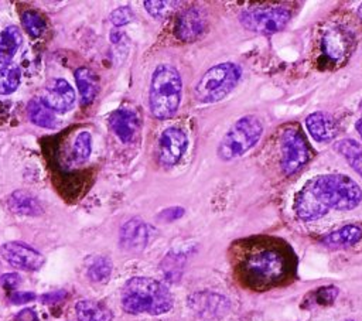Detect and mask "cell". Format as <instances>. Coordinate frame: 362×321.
Here are the masks:
<instances>
[{"label": "cell", "mask_w": 362, "mask_h": 321, "mask_svg": "<svg viewBox=\"0 0 362 321\" xmlns=\"http://www.w3.org/2000/svg\"><path fill=\"white\" fill-rule=\"evenodd\" d=\"M75 91L68 81L54 78L48 81L41 91L40 100L54 113H66L75 103Z\"/></svg>", "instance_id": "30bf717a"}, {"label": "cell", "mask_w": 362, "mask_h": 321, "mask_svg": "<svg viewBox=\"0 0 362 321\" xmlns=\"http://www.w3.org/2000/svg\"><path fill=\"white\" fill-rule=\"evenodd\" d=\"M112 272V263L107 257L99 256L92 260L88 267V277L92 281H105Z\"/></svg>", "instance_id": "f1b7e54d"}, {"label": "cell", "mask_w": 362, "mask_h": 321, "mask_svg": "<svg viewBox=\"0 0 362 321\" xmlns=\"http://www.w3.org/2000/svg\"><path fill=\"white\" fill-rule=\"evenodd\" d=\"M188 147V137L180 127L165 129L158 140V161L164 167L175 165Z\"/></svg>", "instance_id": "4fadbf2b"}, {"label": "cell", "mask_w": 362, "mask_h": 321, "mask_svg": "<svg viewBox=\"0 0 362 321\" xmlns=\"http://www.w3.org/2000/svg\"><path fill=\"white\" fill-rule=\"evenodd\" d=\"M181 6V1H173V0H147L144 1V7L148 11L150 16L156 18H167L173 13H175Z\"/></svg>", "instance_id": "83f0119b"}, {"label": "cell", "mask_w": 362, "mask_h": 321, "mask_svg": "<svg viewBox=\"0 0 362 321\" xmlns=\"http://www.w3.org/2000/svg\"><path fill=\"white\" fill-rule=\"evenodd\" d=\"M182 215H184V208H181V206H173V208H167V209H164L163 212H160L158 218H160L161 221H164V222H173V221L181 218Z\"/></svg>", "instance_id": "1f68e13d"}, {"label": "cell", "mask_w": 362, "mask_h": 321, "mask_svg": "<svg viewBox=\"0 0 362 321\" xmlns=\"http://www.w3.org/2000/svg\"><path fill=\"white\" fill-rule=\"evenodd\" d=\"M27 115L31 123L44 129H54L57 127V116L55 113L45 106L40 98L31 99L27 105Z\"/></svg>", "instance_id": "603a6c76"}, {"label": "cell", "mask_w": 362, "mask_h": 321, "mask_svg": "<svg viewBox=\"0 0 362 321\" xmlns=\"http://www.w3.org/2000/svg\"><path fill=\"white\" fill-rule=\"evenodd\" d=\"M21 81V71L16 65H6L0 68V95L13 93Z\"/></svg>", "instance_id": "484cf974"}, {"label": "cell", "mask_w": 362, "mask_h": 321, "mask_svg": "<svg viewBox=\"0 0 362 321\" xmlns=\"http://www.w3.org/2000/svg\"><path fill=\"white\" fill-rule=\"evenodd\" d=\"M122 307L129 314L160 315L171 310L170 290L150 277H132L122 290Z\"/></svg>", "instance_id": "3957f363"}, {"label": "cell", "mask_w": 362, "mask_h": 321, "mask_svg": "<svg viewBox=\"0 0 362 321\" xmlns=\"http://www.w3.org/2000/svg\"><path fill=\"white\" fill-rule=\"evenodd\" d=\"M355 45V35L342 25H331L322 31L320 51L325 65H341L346 62Z\"/></svg>", "instance_id": "ba28073f"}, {"label": "cell", "mask_w": 362, "mask_h": 321, "mask_svg": "<svg viewBox=\"0 0 362 321\" xmlns=\"http://www.w3.org/2000/svg\"><path fill=\"white\" fill-rule=\"evenodd\" d=\"M181 76L180 72L168 64H160L151 76L148 106L157 119H168L175 115L181 100Z\"/></svg>", "instance_id": "277c9868"}, {"label": "cell", "mask_w": 362, "mask_h": 321, "mask_svg": "<svg viewBox=\"0 0 362 321\" xmlns=\"http://www.w3.org/2000/svg\"><path fill=\"white\" fill-rule=\"evenodd\" d=\"M16 321H38V317L33 308H24L16 315Z\"/></svg>", "instance_id": "e575fe53"}, {"label": "cell", "mask_w": 362, "mask_h": 321, "mask_svg": "<svg viewBox=\"0 0 362 321\" xmlns=\"http://www.w3.org/2000/svg\"><path fill=\"white\" fill-rule=\"evenodd\" d=\"M0 252L7 263L21 270L35 272L45 263V257L38 250L23 242H7Z\"/></svg>", "instance_id": "7c38bea8"}, {"label": "cell", "mask_w": 362, "mask_h": 321, "mask_svg": "<svg viewBox=\"0 0 362 321\" xmlns=\"http://www.w3.org/2000/svg\"><path fill=\"white\" fill-rule=\"evenodd\" d=\"M23 42L21 31L16 25H8L0 33V64H8Z\"/></svg>", "instance_id": "7402d4cb"}, {"label": "cell", "mask_w": 362, "mask_h": 321, "mask_svg": "<svg viewBox=\"0 0 362 321\" xmlns=\"http://www.w3.org/2000/svg\"><path fill=\"white\" fill-rule=\"evenodd\" d=\"M362 199L359 185L345 174L317 175L300 189L294 199V211L303 221H314L328 209L349 211Z\"/></svg>", "instance_id": "6da1fadb"}, {"label": "cell", "mask_w": 362, "mask_h": 321, "mask_svg": "<svg viewBox=\"0 0 362 321\" xmlns=\"http://www.w3.org/2000/svg\"><path fill=\"white\" fill-rule=\"evenodd\" d=\"M242 69L233 62H222L209 68L194 86V96L202 103H215L228 96L238 85Z\"/></svg>", "instance_id": "5b68a950"}, {"label": "cell", "mask_w": 362, "mask_h": 321, "mask_svg": "<svg viewBox=\"0 0 362 321\" xmlns=\"http://www.w3.org/2000/svg\"><path fill=\"white\" fill-rule=\"evenodd\" d=\"M345 321H354V320H345Z\"/></svg>", "instance_id": "f35d334b"}, {"label": "cell", "mask_w": 362, "mask_h": 321, "mask_svg": "<svg viewBox=\"0 0 362 321\" xmlns=\"http://www.w3.org/2000/svg\"><path fill=\"white\" fill-rule=\"evenodd\" d=\"M8 208L18 215L37 216L42 214V206L40 201L27 191H14L8 198Z\"/></svg>", "instance_id": "ffe728a7"}, {"label": "cell", "mask_w": 362, "mask_h": 321, "mask_svg": "<svg viewBox=\"0 0 362 321\" xmlns=\"http://www.w3.org/2000/svg\"><path fill=\"white\" fill-rule=\"evenodd\" d=\"M335 150L362 177V146L352 139H345L335 144Z\"/></svg>", "instance_id": "cb8c5ba5"}, {"label": "cell", "mask_w": 362, "mask_h": 321, "mask_svg": "<svg viewBox=\"0 0 362 321\" xmlns=\"http://www.w3.org/2000/svg\"><path fill=\"white\" fill-rule=\"evenodd\" d=\"M148 242V228L140 218L126 221L119 232L120 247L130 253L141 252Z\"/></svg>", "instance_id": "5bb4252c"}, {"label": "cell", "mask_w": 362, "mask_h": 321, "mask_svg": "<svg viewBox=\"0 0 362 321\" xmlns=\"http://www.w3.org/2000/svg\"><path fill=\"white\" fill-rule=\"evenodd\" d=\"M358 16L362 18V3H361V6L358 7Z\"/></svg>", "instance_id": "74e56055"}, {"label": "cell", "mask_w": 362, "mask_h": 321, "mask_svg": "<svg viewBox=\"0 0 362 321\" xmlns=\"http://www.w3.org/2000/svg\"><path fill=\"white\" fill-rule=\"evenodd\" d=\"M109 18H110V23L113 25L120 27V25H124V24L130 23L134 18V14H133V11H132V8L129 6H122V7L115 8L110 13Z\"/></svg>", "instance_id": "f546056e"}, {"label": "cell", "mask_w": 362, "mask_h": 321, "mask_svg": "<svg viewBox=\"0 0 362 321\" xmlns=\"http://www.w3.org/2000/svg\"><path fill=\"white\" fill-rule=\"evenodd\" d=\"M34 298H35V294L30 291H11L10 294V301L13 304H24V303L33 301Z\"/></svg>", "instance_id": "d6a6232c"}, {"label": "cell", "mask_w": 362, "mask_h": 321, "mask_svg": "<svg viewBox=\"0 0 362 321\" xmlns=\"http://www.w3.org/2000/svg\"><path fill=\"white\" fill-rule=\"evenodd\" d=\"M72 158L75 163L81 164L85 163L92 153V136L89 132L82 130L79 132L72 143Z\"/></svg>", "instance_id": "d4e9b609"}, {"label": "cell", "mask_w": 362, "mask_h": 321, "mask_svg": "<svg viewBox=\"0 0 362 321\" xmlns=\"http://www.w3.org/2000/svg\"><path fill=\"white\" fill-rule=\"evenodd\" d=\"M65 296V291H58V293H51V294H47L42 297V301L44 303H54V301H59L62 300Z\"/></svg>", "instance_id": "d590c367"}, {"label": "cell", "mask_w": 362, "mask_h": 321, "mask_svg": "<svg viewBox=\"0 0 362 321\" xmlns=\"http://www.w3.org/2000/svg\"><path fill=\"white\" fill-rule=\"evenodd\" d=\"M0 280H1V284L4 286V288L11 290V291H13V290L20 284V281H21L20 276L16 274V273H6V274L1 276Z\"/></svg>", "instance_id": "836d02e7"}, {"label": "cell", "mask_w": 362, "mask_h": 321, "mask_svg": "<svg viewBox=\"0 0 362 321\" xmlns=\"http://www.w3.org/2000/svg\"><path fill=\"white\" fill-rule=\"evenodd\" d=\"M189 307L204 317H222L229 310V301L215 293H195L188 298Z\"/></svg>", "instance_id": "9a60e30c"}, {"label": "cell", "mask_w": 362, "mask_h": 321, "mask_svg": "<svg viewBox=\"0 0 362 321\" xmlns=\"http://www.w3.org/2000/svg\"><path fill=\"white\" fill-rule=\"evenodd\" d=\"M140 120L137 113L129 107H119L109 116V126L113 133L123 141L129 143L137 133Z\"/></svg>", "instance_id": "2e32d148"}, {"label": "cell", "mask_w": 362, "mask_h": 321, "mask_svg": "<svg viewBox=\"0 0 362 321\" xmlns=\"http://www.w3.org/2000/svg\"><path fill=\"white\" fill-rule=\"evenodd\" d=\"M305 126L310 134L317 141H331L338 134L335 119L325 112H314L305 117Z\"/></svg>", "instance_id": "e0dca14e"}, {"label": "cell", "mask_w": 362, "mask_h": 321, "mask_svg": "<svg viewBox=\"0 0 362 321\" xmlns=\"http://www.w3.org/2000/svg\"><path fill=\"white\" fill-rule=\"evenodd\" d=\"M79 321H112L113 313L103 303L96 300H81L75 304Z\"/></svg>", "instance_id": "d6986e66"}, {"label": "cell", "mask_w": 362, "mask_h": 321, "mask_svg": "<svg viewBox=\"0 0 362 321\" xmlns=\"http://www.w3.org/2000/svg\"><path fill=\"white\" fill-rule=\"evenodd\" d=\"M75 81L81 96V103L83 106L90 105L99 91V79L95 71L88 66H79L75 71Z\"/></svg>", "instance_id": "ac0fdd59"}, {"label": "cell", "mask_w": 362, "mask_h": 321, "mask_svg": "<svg viewBox=\"0 0 362 321\" xmlns=\"http://www.w3.org/2000/svg\"><path fill=\"white\" fill-rule=\"evenodd\" d=\"M362 238V226L359 225H345L327 236L322 238V243L329 247H344L359 242Z\"/></svg>", "instance_id": "44dd1931"}, {"label": "cell", "mask_w": 362, "mask_h": 321, "mask_svg": "<svg viewBox=\"0 0 362 321\" xmlns=\"http://www.w3.org/2000/svg\"><path fill=\"white\" fill-rule=\"evenodd\" d=\"M291 18L288 8L283 6H256L245 8L240 16V24L256 34L270 35L283 30Z\"/></svg>", "instance_id": "52a82bcc"}, {"label": "cell", "mask_w": 362, "mask_h": 321, "mask_svg": "<svg viewBox=\"0 0 362 321\" xmlns=\"http://www.w3.org/2000/svg\"><path fill=\"white\" fill-rule=\"evenodd\" d=\"M262 132L263 127L257 117L247 115L238 119L218 146L219 158L228 161L245 154L259 141Z\"/></svg>", "instance_id": "8992f818"}, {"label": "cell", "mask_w": 362, "mask_h": 321, "mask_svg": "<svg viewBox=\"0 0 362 321\" xmlns=\"http://www.w3.org/2000/svg\"><path fill=\"white\" fill-rule=\"evenodd\" d=\"M355 129H356V132L359 133V136H361V139H362V117L355 123Z\"/></svg>", "instance_id": "8d00e7d4"}, {"label": "cell", "mask_w": 362, "mask_h": 321, "mask_svg": "<svg viewBox=\"0 0 362 321\" xmlns=\"http://www.w3.org/2000/svg\"><path fill=\"white\" fill-rule=\"evenodd\" d=\"M313 156V150L298 127H287L281 133V170L286 175L296 173Z\"/></svg>", "instance_id": "9c48e42d"}, {"label": "cell", "mask_w": 362, "mask_h": 321, "mask_svg": "<svg viewBox=\"0 0 362 321\" xmlns=\"http://www.w3.org/2000/svg\"><path fill=\"white\" fill-rule=\"evenodd\" d=\"M337 296H338V288L334 286H327V287H321L317 290L315 300L321 305H328L337 298Z\"/></svg>", "instance_id": "4dcf8cb0"}, {"label": "cell", "mask_w": 362, "mask_h": 321, "mask_svg": "<svg viewBox=\"0 0 362 321\" xmlns=\"http://www.w3.org/2000/svg\"><path fill=\"white\" fill-rule=\"evenodd\" d=\"M208 27V17L206 13L197 7H188L181 10L175 20L174 34L178 40L184 42H192L198 40Z\"/></svg>", "instance_id": "8fae6325"}, {"label": "cell", "mask_w": 362, "mask_h": 321, "mask_svg": "<svg viewBox=\"0 0 362 321\" xmlns=\"http://www.w3.org/2000/svg\"><path fill=\"white\" fill-rule=\"evenodd\" d=\"M21 24L27 31V34L31 35L33 38L41 37L47 28L44 17L35 10H25L21 14Z\"/></svg>", "instance_id": "4316f807"}, {"label": "cell", "mask_w": 362, "mask_h": 321, "mask_svg": "<svg viewBox=\"0 0 362 321\" xmlns=\"http://www.w3.org/2000/svg\"><path fill=\"white\" fill-rule=\"evenodd\" d=\"M288 272L284 252L272 245H256L243 256L240 274L245 283L255 288H267L277 284Z\"/></svg>", "instance_id": "7a4b0ae2"}]
</instances>
